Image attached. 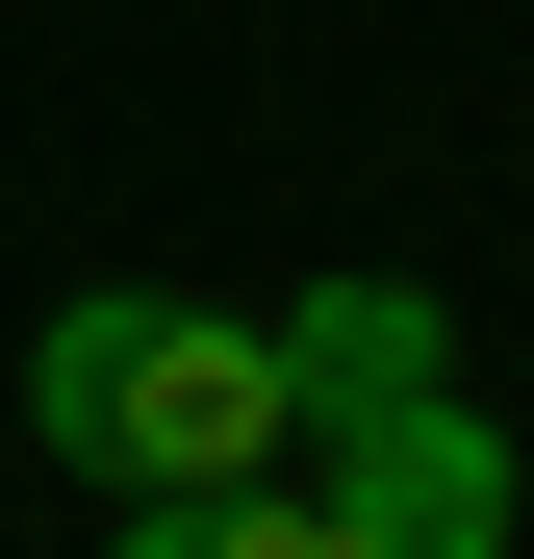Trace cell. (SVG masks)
<instances>
[{"mask_svg":"<svg viewBox=\"0 0 534 559\" xmlns=\"http://www.w3.org/2000/svg\"><path fill=\"white\" fill-rule=\"evenodd\" d=\"M281 382H306V432H356V407L459 382V306H432V280H306L281 306Z\"/></svg>","mask_w":534,"mask_h":559,"instance_id":"3","label":"cell"},{"mask_svg":"<svg viewBox=\"0 0 534 559\" xmlns=\"http://www.w3.org/2000/svg\"><path fill=\"white\" fill-rule=\"evenodd\" d=\"M103 559H356L331 509H281V484H178V509H128Z\"/></svg>","mask_w":534,"mask_h":559,"instance_id":"4","label":"cell"},{"mask_svg":"<svg viewBox=\"0 0 534 559\" xmlns=\"http://www.w3.org/2000/svg\"><path fill=\"white\" fill-rule=\"evenodd\" d=\"M26 432H51L103 509H178V484H281V457H306L281 306H178V280H103V306H51V331H26Z\"/></svg>","mask_w":534,"mask_h":559,"instance_id":"1","label":"cell"},{"mask_svg":"<svg viewBox=\"0 0 534 559\" xmlns=\"http://www.w3.org/2000/svg\"><path fill=\"white\" fill-rule=\"evenodd\" d=\"M509 509H534V457H509L459 382H407V407L331 432V534H356V559H509Z\"/></svg>","mask_w":534,"mask_h":559,"instance_id":"2","label":"cell"}]
</instances>
